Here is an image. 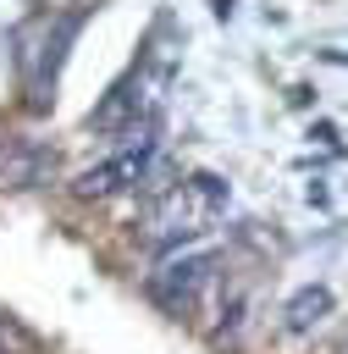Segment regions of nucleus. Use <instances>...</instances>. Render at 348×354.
Wrapping results in <instances>:
<instances>
[{
	"label": "nucleus",
	"mask_w": 348,
	"mask_h": 354,
	"mask_svg": "<svg viewBox=\"0 0 348 354\" xmlns=\"http://www.w3.org/2000/svg\"><path fill=\"white\" fill-rule=\"evenodd\" d=\"M342 354H348V343H342Z\"/></svg>",
	"instance_id": "5"
},
{
	"label": "nucleus",
	"mask_w": 348,
	"mask_h": 354,
	"mask_svg": "<svg viewBox=\"0 0 348 354\" xmlns=\"http://www.w3.org/2000/svg\"><path fill=\"white\" fill-rule=\"evenodd\" d=\"M94 17V0H77L72 11H61L55 22H50V33H44V44H39V55L28 61V105L33 111H44L50 105V88H55V77H61V66H66V50H72V39L83 33V22Z\"/></svg>",
	"instance_id": "1"
},
{
	"label": "nucleus",
	"mask_w": 348,
	"mask_h": 354,
	"mask_svg": "<svg viewBox=\"0 0 348 354\" xmlns=\"http://www.w3.org/2000/svg\"><path fill=\"white\" fill-rule=\"evenodd\" d=\"M331 304H337V299H331V288H326V282L298 288V293L287 299V310H282V315H287V332H315V326L331 315Z\"/></svg>",
	"instance_id": "4"
},
{
	"label": "nucleus",
	"mask_w": 348,
	"mask_h": 354,
	"mask_svg": "<svg viewBox=\"0 0 348 354\" xmlns=\"http://www.w3.org/2000/svg\"><path fill=\"white\" fill-rule=\"evenodd\" d=\"M127 122H138V77H122L94 111H88V127H99V133H110V127H127Z\"/></svg>",
	"instance_id": "3"
},
{
	"label": "nucleus",
	"mask_w": 348,
	"mask_h": 354,
	"mask_svg": "<svg viewBox=\"0 0 348 354\" xmlns=\"http://www.w3.org/2000/svg\"><path fill=\"white\" fill-rule=\"evenodd\" d=\"M204 271H210V254H188V260H171L166 271H155V277H149V293H155L160 304H188V299L199 293Z\"/></svg>",
	"instance_id": "2"
}]
</instances>
